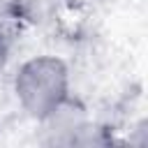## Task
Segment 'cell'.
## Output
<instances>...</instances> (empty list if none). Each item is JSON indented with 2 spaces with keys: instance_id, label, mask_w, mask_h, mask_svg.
<instances>
[{
  "instance_id": "1",
  "label": "cell",
  "mask_w": 148,
  "mask_h": 148,
  "mask_svg": "<svg viewBox=\"0 0 148 148\" xmlns=\"http://www.w3.org/2000/svg\"><path fill=\"white\" fill-rule=\"evenodd\" d=\"M14 92L21 109L44 120L69 97V69L56 56H35L25 60L14 76Z\"/></svg>"
},
{
  "instance_id": "2",
  "label": "cell",
  "mask_w": 148,
  "mask_h": 148,
  "mask_svg": "<svg viewBox=\"0 0 148 148\" xmlns=\"http://www.w3.org/2000/svg\"><path fill=\"white\" fill-rule=\"evenodd\" d=\"M58 0H16V14L25 16L28 21H46V16L56 9Z\"/></svg>"
},
{
  "instance_id": "3",
  "label": "cell",
  "mask_w": 148,
  "mask_h": 148,
  "mask_svg": "<svg viewBox=\"0 0 148 148\" xmlns=\"http://www.w3.org/2000/svg\"><path fill=\"white\" fill-rule=\"evenodd\" d=\"M5 65H7V44H5V39L0 37V74H2Z\"/></svg>"
}]
</instances>
